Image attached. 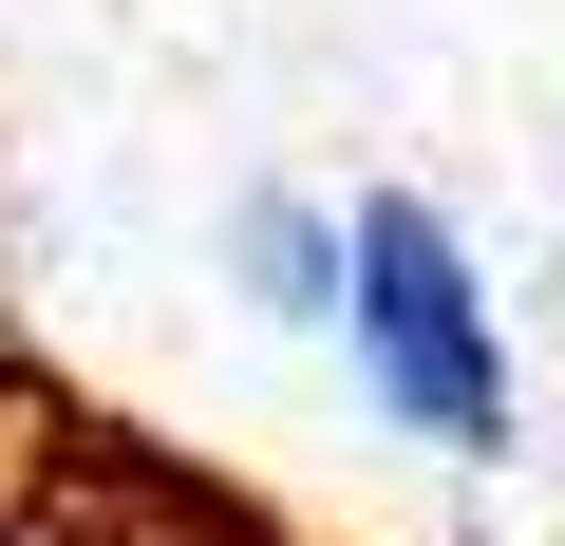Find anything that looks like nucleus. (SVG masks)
<instances>
[{
  "label": "nucleus",
  "mask_w": 565,
  "mask_h": 546,
  "mask_svg": "<svg viewBox=\"0 0 565 546\" xmlns=\"http://www.w3.org/2000/svg\"><path fill=\"white\" fill-rule=\"evenodd\" d=\"M359 358V415L415 433L434 471H509L527 452V377H509V302H490V264L434 189H340V321Z\"/></svg>",
  "instance_id": "obj_1"
},
{
  "label": "nucleus",
  "mask_w": 565,
  "mask_h": 546,
  "mask_svg": "<svg viewBox=\"0 0 565 546\" xmlns=\"http://www.w3.org/2000/svg\"><path fill=\"white\" fill-rule=\"evenodd\" d=\"M226 283H245V321L321 340L340 321V189H245L226 207Z\"/></svg>",
  "instance_id": "obj_2"
},
{
  "label": "nucleus",
  "mask_w": 565,
  "mask_h": 546,
  "mask_svg": "<svg viewBox=\"0 0 565 546\" xmlns=\"http://www.w3.org/2000/svg\"><path fill=\"white\" fill-rule=\"evenodd\" d=\"M0 321H20V283H0Z\"/></svg>",
  "instance_id": "obj_3"
}]
</instances>
